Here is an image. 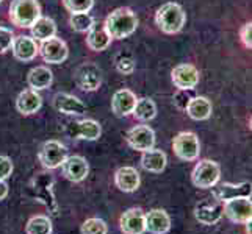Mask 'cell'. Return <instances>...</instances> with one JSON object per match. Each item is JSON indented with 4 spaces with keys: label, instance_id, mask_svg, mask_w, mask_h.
Instances as JSON below:
<instances>
[{
    "label": "cell",
    "instance_id": "cell-12",
    "mask_svg": "<svg viewBox=\"0 0 252 234\" xmlns=\"http://www.w3.org/2000/svg\"><path fill=\"white\" fill-rule=\"evenodd\" d=\"M39 53L42 59L49 64H62L66 61L69 50L67 46L64 44V41L54 36L47 41H42V44L39 47Z\"/></svg>",
    "mask_w": 252,
    "mask_h": 234
},
{
    "label": "cell",
    "instance_id": "cell-31",
    "mask_svg": "<svg viewBox=\"0 0 252 234\" xmlns=\"http://www.w3.org/2000/svg\"><path fill=\"white\" fill-rule=\"evenodd\" d=\"M69 24L71 27L79 31V33H85L91 28V25L94 24V19L90 13H74L71 14V19H69Z\"/></svg>",
    "mask_w": 252,
    "mask_h": 234
},
{
    "label": "cell",
    "instance_id": "cell-21",
    "mask_svg": "<svg viewBox=\"0 0 252 234\" xmlns=\"http://www.w3.org/2000/svg\"><path fill=\"white\" fill-rule=\"evenodd\" d=\"M146 231L152 234H166L171 230V219L164 209H152L144 214Z\"/></svg>",
    "mask_w": 252,
    "mask_h": 234
},
{
    "label": "cell",
    "instance_id": "cell-25",
    "mask_svg": "<svg viewBox=\"0 0 252 234\" xmlns=\"http://www.w3.org/2000/svg\"><path fill=\"white\" fill-rule=\"evenodd\" d=\"M166 162H168L166 153L161 152V150L151 149V150H147V152H143L141 166L147 172L160 173V172L164 170V167H166Z\"/></svg>",
    "mask_w": 252,
    "mask_h": 234
},
{
    "label": "cell",
    "instance_id": "cell-9",
    "mask_svg": "<svg viewBox=\"0 0 252 234\" xmlns=\"http://www.w3.org/2000/svg\"><path fill=\"white\" fill-rule=\"evenodd\" d=\"M224 214L233 223H248L252 217L251 197H237L224 202Z\"/></svg>",
    "mask_w": 252,
    "mask_h": 234
},
{
    "label": "cell",
    "instance_id": "cell-22",
    "mask_svg": "<svg viewBox=\"0 0 252 234\" xmlns=\"http://www.w3.org/2000/svg\"><path fill=\"white\" fill-rule=\"evenodd\" d=\"M41 105H42V97L34 89H25L16 99V108L24 116L34 114L36 111H39Z\"/></svg>",
    "mask_w": 252,
    "mask_h": 234
},
{
    "label": "cell",
    "instance_id": "cell-19",
    "mask_svg": "<svg viewBox=\"0 0 252 234\" xmlns=\"http://www.w3.org/2000/svg\"><path fill=\"white\" fill-rule=\"evenodd\" d=\"M212 195L222 203L237 197H251V183H241V184L222 183L220 186L215 184L212 187Z\"/></svg>",
    "mask_w": 252,
    "mask_h": 234
},
{
    "label": "cell",
    "instance_id": "cell-28",
    "mask_svg": "<svg viewBox=\"0 0 252 234\" xmlns=\"http://www.w3.org/2000/svg\"><path fill=\"white\" fill-rule=\"evenodd\" d=\"M32 34L38 41H47L57 34V24L50 17H39V19L32 25Z\"/></svg>",
    "mask_w": 252,
    "mask_h": 234
},
{
    "label": "cell",
    "instance_id": "cell-8",
    "mask_svg": "<svg viewBox=\"0 0 252 234\" xmlns=\"http://www.w3.org/2000/svg\"><path fill=\"white\" fill-rule=\"evenodd\" d=\"M224 215V203L215 197L204 198L194 206V217L202 225H216Z\"/></svg>",
    "mask_w": 252,
    "mask_h": 234
},
{
    "label": "cell",
    "instance_id": "cell-18",
    "mask_svg": "<svg viewBox=\"0 0 252 234\" xmlns=\"http://www.w3.org/2000/svg\"><path fill=\"white\" fill-rule=\"evenodd\" d=\"M54 106L57 111L63 112V114L69 116H80L86 112L85 103L77 99L75 95L66 94V92H58L54 97Z\"/></svg>",
    "mask_w": 252,
    "mask_h": 234
},
{
    "label": "cell",
    "instance_id": "cell-23",
    "mask_svg": "<svg viewBox=\"0 0 252 234\" xmlns=\"http://www.w3.org/2000/svg\"><path fill=\"white\" fill-rule=\"evenodd\" d=\"M115 183L123 192H135L140 187V173L135 167H121L115 173Z\"/></svg>",
    "mask_w": 252,
    "mask_h": 234
},
{
    "label": "cell",
    "instance_id": "cell-17",
    "mask_svg": "<svg viewBox=\"0 0 252 234\" xmlns=\"http://www.w3.org/2000/svg\"><path fill=\"white\" fill-rule=\"evenodd\" d=\"M11 50L16 59H19L22 63H29L32 59L36 58L39 53V47L36 44V41L30 36H17L13 39Z\"/></svg>",
    "mask_w": 252,
    "mask_h": 234
},
{
    "label": "cell",
    "instance_id": "cell-36",
    "mask_svg": "<svg viewBox=\"0 0 252 234\" xmlns=\"http://www.w3.org/2000/svg\"><path fill=\"white\" fill-rule=\"evenodd\" d=\"M191 99H193V97H191V94L188 91L179 89L176 94H174L172 102H174V105H176L179 109H187V106H188V103H189Z\"/></svg>",
    "mask_w": 252,
    "mask_h": 234
},
{
    "label": "cell",
    "instance_id": "cell-5",
    "mask_svg": "<svg viewBox=\"0 0 252 234\" xmlns=\"http://www.w3.org/2000/svg\"><path fill=\"white\" fill-rule=\"evenodd\" d=\"M221 175L220 164L212 159H202L196 164L191 173V181L199 189H212L215 184H218Z\"/></svg>",
    "mask_w": 252,
    "mask_h": 234
},
{
    "label": "cell",
    "instance_id": "cell-39",
    "mask_svg": "<svg viewBox=\"0 0 252 234\" xmlns=\"http://www.w3.org/2000/svg\"><path fill=\"white\" fill-rule=\"evenodd\" d=\"M8 195V186L5 183V180H0V202L5 200Z\"/></svg>",
    "mask_w": 252,
    "mask_h": 234
},
{
    "label": "cell",
    "instance_id": "cell-27",
    "mask_svg": "<svg viewBox=\"0 0 252 234\" xmlns=\"http://www.w3.org/2000/svg\"><path fill=\"white\" fill-rule=\"evenodd\" d=\"M212 102L205 97H193L189 100L187 112L193 120H207L212 116Z\"/></svg>",
    "mask_w": 252,
    "mask_h": 234
},
{
    "label": "cell",
    "instance_id": "cell-35",
    "mask_svg": "<svg viewBox=\"0 0 252 234\" xmlns=\"http://www.w3.org/2000/svg\"><path fill=\"white\" fill-rule=\"evenodd\" d=\"M13 39H14V33L10 28L0 27V53H5V52L11 49Z\"/></svg>",
    "mask_w": 252,
    "mask_h": 234
},
{
    "label": "cell",
    "instance_id": "cell-10",
    "mask_svg": "<svg viewBox=\"0 0 252 234\" xmlns=\"http://www.w3.org/2000/svg\"><path fill=\"white\" fill-rule=\"evenodd\" d=\"M127 144L132 147L133 150L138 152H147L154 149L155 145V133L151 127L147 125H136L130 128L126 134Z\"/></svg>",
    "mask_w": 252,
    "mask_h": 234
},
{
    "label": "cell",
    "instance_id": "cell-37",
    "mask_svg": "<svg viewBox=\"0 0 252 234\" xmlns=\"http://www.w3.org/2000/svg\"><path fill=\"white\" fill-rule=\"evenodd\" d=\"M13 172V162L8 156L0 155V180H6Z\"/></svg>",
    "mask_w": 252,
    "mask_h": 234
},
{
    "label": "cell",
    "instance_id": "cell-20",
    "mask_svg": "<svg viewBox=\"0 0 252 234\" xmlns=\"http://www.w3.org/2000/svg\"><path fill=\"white\" fill-rule=\"evenodd\" d=\"M136 95L130 89H119L113 95L111 100V108L113 112L118 117H127L133 112L135 103H136Z\"/></svg>",
    "mask_w": 252,
    "mask_h": 234
},
{
    "label": "cell",
    "instance_id": "cell-26",
    "mask_svg": "<svg viewBox=\"0 0 252 234\" xmlns=\"http://www.w3.org/2000/svg\"><path fill=\"white\" fill-rule=\"evenodd\" d=\"M52 80H54V74H52V71H49V67H44V66L32 69L27 77L29 86L34 91L47 89L52 84Z\"/></svg>",
    "mask_w": 252,
    "mask_h": 234
},
{
    "label": "cell",
    "instance_id": "cell-15",
    "mask_svg": "<svg viewBox=\"0 0 252 234\" xmlns=\"http://www.w3.org/2000/svg\"><path fill=\"white\" fill-rule=\"evenodd\" d=\"M119 227L124 234H144L146 222L144 212L140 208H130L119 219Z\"/></svg>",
    "mask_w": 252,
    "mask_h": 234
},
{
    "label": "cell",
    "instance_id": "cell-13",
    "mask_svg": "<svg viewBox=\"0 0 252 234\" xmlns=\"http://www.w3.org/2000/svg\"><path fill=\"white\" fill-rule=\"evenodd\" d=\"M172 83L177 89L191 91L199 83V71L193 64H179L172 69Z\"/></svg>",
    "mask_w": 252,
    "mask_h": 234
},
{
    "label": "cell",
    "instance_id": "cell-6",
    "mask_svg": "<svg viewBox=\"0 0 252 234\" xmlns=\"http://www.w3.org/2000/svg\"><path fill=\"white\" fill-rule=\"evenodd\" d=\"M172 150L177 158H180L182 161H194L199 158L201 145H199V139L194 133L182 131L174 137Z\"/></svg>",
    "mask_w": 252,
    "mask_h": 234
},
{
    "label": "cell",
    "instance_id": "cell-32",
    "mask_svg": "<svg viewBox=\"0 0 252 234\" xmlns=\"http://www.w3.org/2000/svg\"><path fill=\"white\" fill-rule=\"evenodd\" d=\"M80 231H82V234H107L108 228H107V223L102 219L91 217V219H86L82 223Z\"/></svg>",
    "mask_w": 252,
    "mask_h": 234
},
{
    "label": "cell",
    "instance_id": "cell-30",
    "mask_svg": "<svg viewBox=\"0 0 252 234\" xmlns=\"http://www.w3.org/2000/svg\"><path fill=\"white\" fill-rule=\"evenodd\" d=\"M25 231H27V234H50L52 222L47 215H34L27 222Z\"/></svg>",
    "mask_w": 252,
    "mask_h": 234
},
{
    "label": "cell",
    "instance_id": "cell-40",
    "mask_svg": "<svg viewBox=\"0 0 252 234\" xmlns=\"http://www.w3.org/2000/svg\"><path fill=\"white\" fill-rule=\"evenodd\" d=\"M2 2H3V0H0V3H2Z\"/></svg>",
    "mask_w": 252,
    "mask_h": 234
},
{
    "label": "cell",
    "instance_id": "cell-33",
    "mask_svg": "<svg viewBox=\"0 0 252 234\" xmlns=\"http://www.w3.org/2000/svg\"><path fill=\"white\" fill-rule=\"evenodd\" d=\"M63 5L69 13H90L94 0H63Z\"/></svg>",
    "mask_w": 252,
    "mask_h": 234
},
{
    "label": "cell",
    "instance_id": "cell-3",
    "mask_svg": "<svg viewBox=\"0 0 252 234\" xmlns=\"http://www.w3.org/2000/svg\"><path fill=\"white\" fill-rule=\"evenodd\" d=\"M54 183L55 180L54 177L47 172H38L36 175L33 177L32 183H30V189L33 192V197L36 198L39 203L44 205L50 214L57 215L58 214V203L55 200L54 195Z\"/></svg>",
    "mask_w": 252,
    "mask_h": 234
},
{
    "label": "cell",
    "instance_id": "cell-29",
    "mask_svg": "<svg viewBox=\"0 0 252 234\" xmlns=\"http://www.w3.org/2000/svg\"><path fill=\"white\" fill-rule=\"evenodd\" d=\"M132 114L138 120L149 122V120H152L155 116H157V106H155L154 100H151V99H140V100H136Z\"/></svg>",
    "mask_w": 252,
    "mask_h": 234
},
{
    "label": "cell",
    "instance_id": "cell-34",
    "mask_svg": "<svg viewBox=\"0 0 252 234\" xmlns=\"http://www.w3.org/2000/svg\"><path fill=\"white\" fill-rule=\"evenodd\" d=\"M116 69L124 75H130L135 71V61L128 55H119L116 58Z\"/></svg>",
    "mask_w": 252,
    "mask_h": 234
},
{
    "label": "cell",
    "instance_id": "cell-1",
    "mask_svg": "<svg viewBox=\"0 0 252 234\" xmlns=\"http://www.w3.org/2000/svg\"><path fill=\"white\" fill-rule=\"evenodd\" d=\"M103 25L111 39H124L135 33L138 27V17L130 8H118L107 16Z\"/></svg>",
    "mask_w": 252,
    "mask_h": 234
},
{
    "label": "cell",
    "instance_id": "cell-16",
    "mask_svg": "<svg viewBox=\"0 0 252 234\" xmlns=\"http://www.w3.org/2000/svg\"><path fill=\"white\" fill-rule=\"evenodd\" d=\"M67 133H69V136L75 137V139L95 141V139H99L102 130H100V125L95 122V120L85 119V120H79V122L69 124Z\"/></svg>",
    "mask_w": 252,
    "mask_h": 234
},
{
    "label": "cell",
    "instance_id": "cell-2",
    "mask_svg": "<svg viewBox=\"0 0 252 234\" xmlns=\"http://www.w3.org/2000/svg\"><path fill=\"white\" fill-rule=\"evenodd\" d=\"M185 21H187V16H185L184 8L174 2H168L161 5L157 10V14H155V22H157L158 28L166 34L179 33L184 28Z\"/></svg>",
    "mask_w": 252,
    "mask_h": 234
},
{
    "label": "cell",
    "instance_id": "cell-14",
    "mask_svg": "<svg viewBox=\"0 0 252 234\" xmlns=\"http://www.w3.org/2000/svg\"><path fill=\"white\" fill-rule=\"evenodd\" d=\"M63 169V175L72 181V183H80L86 177H88L90 172V166L86 159L80 155H74V156H67L64 159V162L62 164Z\"/></svg>",
    "mask_w": 252,
    "mask_h": 234
},
{
    "label": "cell",
    "instance_id": "cell-24",
    "mask_svg": "<svg viewBox=\"0 0 252 234\" xmlns=\"http://www.w3.org/2000/svg\"><path fill=\"white\" fill-rule=\"evenodd\" d=\"M86 42H88V47L94 52H102L105 50L110 42H111V38L108 31L105 30V25L103 24H99L95 22L91 25V28L88 30V36H86Z\"/></svg>",
    "mask_w": 252,
    "mask_h": 234
},
{
    "label": "cell",
    "instance_id": "cell-38",
    "mask_svg": "<svg viewBox=\"0 0 252 234\" xmlns=\"http://www.w3.org/2000/svg\"><path fill=\"white\" fill-rule=\"evenodd\" d=\"M240 36H241L243 44H245L248 49H251L252 47V39H251V36H252V24L251 22L243 25V28L240 31Z\"/></svg>",
    "mask_w": 252,
    "mask_h": 234
},
{
    "label": "cell",
    "instance_id": "cell-7",
    "mask_svg": "<svg viewBox=\"0 0 252 234\" xmlns=\"http://www.w3.org/2000/svg\"><path fill=\"white\" fill-rule=\"evenodd\" d=\"M67 158V149L58 141H47L41 145L38 159L49 170L62 167V164Z\"/></svg>",
    "mask_w": 252,
    "mask_h": 234
},
{
    "label": "cell",
    "instance_id": "cell-11",
    "mask_svg": "<svg viewBox=\"0 0 252 234\" xmlns=\"http://www.w3.org/2000/svg\"><path fill=\"white\" fill-rule=\"evenodd\" d=\"M75 83L77 86L86 92H93L99 89L102 83V72L94 63H83L75 72Z\"/></svg>",
    "mask_w": 252,
    "mask_h": 234
},
{
    "label": "cell",
    "instance_id": "cell-4",
    "mask_svg": "<svg viewBox=\"0 0 252 234\" xmlns=\"http://www.w3.org/2000/svg\"><path fill=\"white\" fill-rule=\"evenodd\" d=\"M41 17L38 0H13L10 6V19L19 28H30Z\"/></svg>",
    "mask_w": 252,
    "mask_h": 234
}]
</instances>
